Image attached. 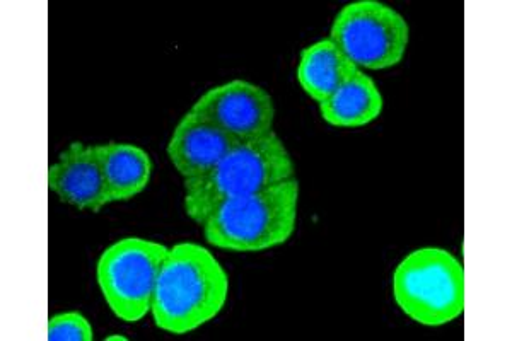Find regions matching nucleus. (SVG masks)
<instances>
[{"instance_id":"4","label":"nucleus","mask_w":512,"mask_h":341,"mask_svg":"<svg viewBox=\"0 0 512 341\" xmlns=\"http://www.w3.org/2000/svg\"><path fill=\"white\" fill-rule=\"evenodd\" d=\"M393 299L417 324L453 323L465 313V268L448 249H415L393 272Z\"/></svg>"},{"instance_id":"5","label":"nucleus","mask_w":512,"mask_h":341,"mask_svg":"<svg viewBox=\"0 0 512 341\" xmlns=\"http://www.w3.org/2000/svg\"><path fill=\"white\" fill-rule=\"evenodd\" d=\"M169 248L144 237H123L99 256L96 278L106 306L135 324L151 313L154 290Z\"/></svg>"},{"instance_id":"9","label":"nucleus","mask_w":512,"mask_h":341,"mask_svg":"<svg viewBox=\"0 0 512 341\" xmlns=\"http://www.w3.org/2000/svg\"><path fill=\"white\" fill-rule=\"evenodd\" d=\"M239 142L188 110L171 133L166 154L183 180H193L216 168Z\"/></svg>"},{"instance_id":"8","label":"nucleus","mask_w":512,"mask_h":341,"mask_svg":"<svg viewBox=\"0 0 512 341\" xmlns=\"http://www.w3.org/2000/svg\"><path fill=\"white\" fill-rule=\"evenodd\" d=\"M48 190L81 212L98 214L110 205L96 145L72 142L60 152L59 161L48 166Z\"/></svg>"},{"instance_id":"2","label":"nucleus","mask_w":512,"mask_h":341,"mask_svg":"<svg viewBox=\"0 0 512 341\" xmlns=\"http://www.w3.org/2000/svg\"><path fill=\"white\" fill-rule=\"evenodd\" d=\"M296 178V166L284 140L272 132L260 139L241 140L209 173L185 180V212L202 227L217 205L231 198Z\"/></svg>"},{"instance_id":"13","label":"nucleus","mask_w":512,"mask_h":341,"mask_svg":"<svg viewBox=\"0 0 512 341\" xmlns=\"http://www.w3.org/2000/svg\"><path fill=\"white\" fill-rule=\"evenodd\" d=\"M48 341H93L94 330L89 319L79 311L59 313L48 319Z\"/></svg>"},{"instance_id":"6","label":"nucleus","mask_w":512,"mask_h":341,"mask_svg":"<svg viewBox=\"0 0 512 341\" xmlns=\"http://www.w3.org/2000/svg\"><path fill=\"white\" fill-rule=\"evenodd\" d=\"M330 40L359 70L402 64L410 43L407 19L379 0H355L338 11Z\"/></svg>"},{"instance_id":"7","label":"nucleus","mask_w":512,"mask_h":341,"mask_svg":"<svg viewBox=\"0 0 512 341\" xmlns=\"http://www.w3.org/2000/svg\"><path fill=\"white\" fill-rule=\"evenodd\" d=\"M190 111L234 139H260L274 132V99L263 87L243 79L210 87Z\"/></svg>"},{"instance_id":"14","label":"nucleus","mask_w":512,"mask_h":341,"mask_svg":"<svg viewBox=\"0 0 512 341\" xmlns=\"http://www.w3.org/2000/svg\"><path fill=\"white\" fill-rule=\"evenodd\" d=\"M106 341H127V336H122V335H111V336H106L105 338Z\"/></svg>"},{"instance_id":"3","label":"nucleus","mask_w":512,"mask_h":341,"mask_svg":"<svg viewBox=\"0 0 512 341\" xmlns=\"http://www.w3.org/2000/svg\"><path fill=\"white\" fill-rule=\"evenodd\" d=\"M297 178L219 203L202 224L205 241L234 253H262L286 244L296 231Z\"/></svg>"},{"instance_id":"11","label":"nucleus","mask_w":512,"mask_h":341,"mask_svg":"<svg viewBox=\"0 0 512 341\" xmlns=\"http://www.w3.org/2000/svg\"><path fill=\"white\" fill-rule=\"evenodd\" d=\"M384 99L373 77L355 70L330 98L320 103L321 118L337 128L366 127L383 113Z\"/></svg>"},{"instance_id":"1","label":"nucleus","mask_w":512,"mask_h":341,"mask_svg":"<svg viewBox=\"0 0 512 341\" xmlns=\"http://www.w3.org/2000/svg\"><path fill=\"white\" fill-rule=\"evenodd\" d=\"M229 275L209 249L197 243L171 246L152 299L159 330L183 336L214 321L226 307Z\"/></svg>"},{"instance_id":"12","label":"nucleus","mask_w":512,"mask_h":341,"mask_svg":"<svg viewBox=\"0 0 512 341\" xmlns=\"http://www.w3.org/2000/svg\"><path fill=\"white\" fill-rule=\"evenodd\" d=\"M355 67L349 58L330 38L316 41L304 48L297 64V82L318 105L330 98L338 87L342 86Z\"/></svg>"},{"instance_id":"10","label":"nucleus","mask_w":512,"mask_h":341,"mask_svg":"<svg viewBox=\"0 0 512 341\" xmlns=\"http://www.w3.org/2000/svg\"><path fill=\"white\" fill-rule=\"evenodd\" d=\"M110 203L130 202L151 183L154 162L149 152L127 142L96 145Z\"/></svg>"}]
</instances>
